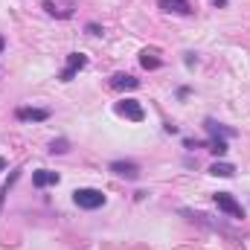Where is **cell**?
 Segmentation results:
<instances>
[{"label": "cell", "instance_id": "obj_20", "mask_svg": "<svg viewBox=\"0 0 250 250\" xmlns=\"http://www.w3.org/2000/svg\"><path fill=\"white\" fill-rule=\"evenodd\" d=\"M3 166H6V160H3V157H0V169H3Z\"/></svg>", "mask_w": 250, "mask_h": 250}, {"label": "cell", "instance_id": "obj_7", "mask_svg": "<svg viewBox=\"0 0 250 250\" xmlns=\"http://www.w3.org/2000/svg\"><path fill=\"white\" fill-rule=\"evenodd\" d=\"M32 184H35L38 189L56 187V184H59V172H50V169H38V172H32Z\"/></svg>", "mask_w": 250, "mask_h": 250}, {"label": "cell", "instance_id": "obj_4", "mask_svg": "<svg viewBox=\"0 0 250 250\" xmlns=\"http://www.w3.org/2000/svg\"><path fill=\"white\" fill-rule=\"evenodd\" d=\"M108 169H111L114 175L125 178V181H137V178H140V166H137V163H131V160H114Z\"/></svg>", "mask_w": 250, "mask_h": 250}, {"label": "cell", "instance_id": "obj_14", "mask_svg": "<svg viewBox=\"0 0 250 250\" xmlns=\"http://www.w3.org/2000/svg\"><path fill=\"white\" fill-rule=\"evenodd\" d=\"M18 178H21V172H12V175H9V181H6V184L0 187V204H3V198H6V192H9V187H12V184H15Z\"/></svg>", "mask_w": 250, "mask_h": 250}, {"label": "cell", "instance_id": "obj_12", "mask_svg": "<svg viewBox=\"0 0 250 250\" xmlns=\"http://www.w3.org/2000/svg\"><path fill=\"white\" fill-rule=\"evenodd\" d=\"M209 175H215V178H233V175H236V169H233L230 163H212Z\"/></svg>", "mask_w": 250, "mask_h": 250}, {"label": "cell", "instance_id": "obj_9", "mask_svg": "<svg viewBox=\"0 0 250 250\" xmlns=\"http://www.w3.org/2000/svg\"><path fill=\"white\" fill-rule=\"evenodd\" d=\"M160 9L163 12H178V15H189L192 12L189 0H160Z\"/></svg>", "mask_w": 250, "mask_h": 250}, {"label": "cell", "instance_id": "obj_5", "mask_svg": "<svg viewBox=\"0 0 250 250\" xmlns=\"http://www.w3.org/2000/svg\"><path fill=\"white\" fill-rule=\"evenodd\" d=\"M84 64H87V56H82V53H70V56H67V67L62 70V82H73V76H76Z\"/></svg>", "mask_w": 250, "mask_h": 250}, {"label": "cell", "instance_id": "obj_17", "mask_svg": "<svg viewBox=\"0 0 250 250\" xmlns=\"http://www.w3.org/2000/svg\"><path fill=\"white\" fill-rule=\"evenodd\" d=\"M87 32H90V35H102V29H99L96 23H87Z\"/></svg>", "mask_w": 250, "mask_h": 250}, {"label": "cell", "instance_id": "obj_15", "mask_svg": "<svg viewBox=\"0 0 250 250\" xmlns=\"http://www.w3.org/2000/svg\"><path fill=\"white\" fill-rule=\"evenodd\" d=\"M50 151H53V154H64V151H67V143H64V140H53Z\"/></svg>", "mask_w": 250, "mask_h": 250}, {"label": "cell", "instance_id": "obj_1", "mask_svg": "<svg viewBox=\"0 0 250 250\" xmlns=\"http://www.w3.org/2000/svg\"><path fill=\"white\" fill-rule=\"evenodd\" d=\"M105 192L102 189H90V187H82L73 192V204L79 207V209H99V207H105Z\"/></svg>", "mask_w": 250, "mask_h": 250}, {"label": "cell", "instance_id": "obj_8", "mask_svg": "<svg viewBox=\"0 0 250 250\" xmlns=\"http://www.w3.org/2000/svg\"><path fill=\"white\" fill-rule=\"evenodd\" d=\"M111 87H114V90H137V87H140V79H134L131 73H117V76L111 79Z\"/></svg>", "mask_w": 250, "mask_h": 250}, {"label": "cell", "instance_id": "obj_18", "mask_svg": "<svg viewBox=\"0 0 250 250\" xmlns=\"http://www.w3.org/2000/svg\"><path fill=\"white\" fill-rule=\"evenodd\" d=\"M209 3H215V6H227V0H209Z\"/></svg>", "mask_w": 250, "mask_h": 250}, {"label": "cell", "instance_id": "obj_3", "mask_svg": "<svg viewBox=\"0 0 250 250\" xmlns=\"http://www.w3.org/2000/svg\"><path fill=\"white\" fill-rule=\"evenodd\" d=\"M117 111L123 114L125 120H131V123H143V120H146V111H143V105H140L137 99H123V102L117 105Z\"/></svg>", "mask_w": 250, "mask_h": 250}, {"label": "cell", "instance_id": "obj_10", "mask_svg": "<svg viewBox=\"0 0 250 250\" xmlns=\"http://www.w3.org/2000/svg\"><path fill=\"white\" fill-rule=\"evenodd\" d=\"M204 125H207V131H209L212 137H218V134H221V137H236V131H233V128H224L221 123H215L212 117H209V120H207Z\"/></svg>", "mask_w": 250, "mask_h": 250}, {"label": "cell", "instance_id": "obj_6", "mask_svg": "<svg viewBox=\"0 0 250 250\" xmlns=\"http://www.w3.org/2000/svg\"><path fill=\"white\" fill-rule=\"evenodd\" d=\"M15 117L21 123H44V120H50V111L47 108H18Z\"/></svg>", "mask_w": 250, "mask_h": 250}, {"label": "cell", "instance_id": "obj_11", "mask_svg": "<svg viewBox=\"0 0 250 250\" xmlns=\"http://www.w3.org/2000/svg\"><path fill=\"white\" fill-rule=\"evenodd\" d=\"M140 64H143V67H146V70H157V67H160V59H157V53H154V50H143V56H140Z\"/></svg>", "mask_w": 250, "mask_h": 250}, {"label": "cell", "instance_id": "obj_2", "mask_svg": "<svg viewBox=\"0 0 250 250\" xmlns=\"http://www.w3.org/2000/svg\"><path fill=\"white\" fill-rule=\"evenodd\" d=\"M212 201H215V207H218L221 212H227L230 218H239V221L245 218V207H242L230 192H215V195H212Z\"/></svg>", "mask_w": 250, "mask_h": 250}, {"label": "cell", "instance_id": "obj_19", "mask_svg": "<svg viewBox=\"0 0 250 250\" xmlns=\"http://www.w3.org/2000/svg\"><path fill=\"white\" fill-rule=\"evenodd\" d=\"M3 47H6V41H3V35H0V53H3Z\"/></svg>", "mask_w": 250, "mask_h": 250}, {"label": "cell", "instance_id": "obj_13", "mask_svg": "<svg viewBox=\"0 0 250 250\" xmlns=\"http://www.w3.org/2000/svg\"><path fill=\"white\" fill-rule=\"evenodd\" d=\"M209 151H212V154H218V157H224V154H227V140H224V137H212Z\"/></svg>", "mask_w": 250, "mask_h": 250}, {"label": "cell", "instance_id": "obj_16", "mask_svg": "<svg viewBox=\"0 0 250 250\" xmlns=\"http://www.w3.org/2000/svg\"><path fill=\"white\" fill-rule=\"evenodd\" d=\"M184 146L192 148V151H195V148H204V143H201V140H184Z\"/></svg>", "mask_w": 250, "mask_h": 250}]
</instances>
